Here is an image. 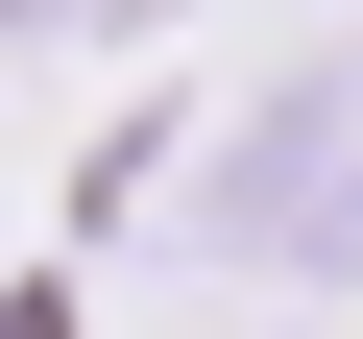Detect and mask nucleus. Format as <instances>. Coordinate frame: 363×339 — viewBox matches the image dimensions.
Here are the masks:
<instances>
[{"mask_svg":"<svg viewBox=\"0 0 363 339\" xmlns=\"http://www.w3.org/2000/svg\"><path fill=\"white\" fill-rule=\"evenodd\" d=\"M73 25H97V0H0V49H73Z\"/></svg>","mask_w":363,"mask_h":339,"instance_id":"nucleus-2","label":"nucleus"},{"mask_svg":"<svg viewBox=\"0 0 363 339\" xmlns=\"http://www.w3.org/2000/svg\"><path fill=\"white\" fill-rule=\"evenodd\" d=\"M194 243L267 267V291H339L363 267V49H315V73L242 97V145L194 170Z\"/></svg>","mask_w":363,"mask_h":339,"instance_id":"nucleus-1","label":"nucleus"}]
</instances>
